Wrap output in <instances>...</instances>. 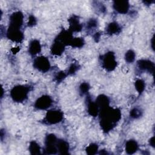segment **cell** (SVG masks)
Returning a JSON list of instances; mask_svg holds the SVG:
<instances>
[{
	"instance_id": "6da1fadb",
	"label": "cell",
	"mask_w": 155,
	"mask_h": 155,
	"mask_svg": "<svg viewBox=\"0 0 155 155\" xmlns=\"http://www.w3.org/2000/svg\"><path fill=\"white\" fill-rule=\"evenodd\" d=\"M121 114L119 110L108 107L101 110V127L105 131H108L114 127L120 119Z\"/></svg>"
},
{
	"instance_id": "7a4b0ae2",
	"label": "cell",
	"mask_w": 155,
	"mask_h": 155,
	"mask_svg": "<svg viewBox=\"0 0 155 155\" xmlns=\"http://www.w3.org/2000/svg\"><path fill=\"white\" fill-rule=\"evenodd\" d=\"M28 88L24 86L19 85L14 87L11 91V96L16 102L24 101L27 95Z\"/></svg>"
},
{
	"instance_id": "3957f363",
	"label": "cell",
	"mask_w": 155,
	"mask_h": 155,
	"mask_svg": "<svg viewBox=\"0 0 155 155\" xmlns=\"http://www.w3.org/2000/svg\"><path fill=\"white\" fill-rule=\"evenodd\" d=\"M63 117V114L61 111L58 110L49 111L44 119L47 124H53L59 122Z\"/></svg>"
},
{
	"instance_id": "277c9868",
	"label": "cell",
	"mask_w": 155,
	"mask_h": 155,
	"mask_svg": "<svg viewBox=\"0 0 155 155\" xmlns=\"http://www.w3.org/2000/svg\"><path fill=\"white\" fill-rule=\"evenodd\" d=\"M57 140L54 135L49 134L47 136L45 139L46 151L49 154L56 153L57 149Z\"/></svg>"
},
{
	"instance_id": "5b68a950",
	"label": "cell",
	"mask_w": 155,
	"mask_h": 155,
	"mask_svg": "<svg viewBox=\"0 0 155 155\" xmlns=\"http://www.w3.org/2000/svg\"><path fill=\"white\" fill-rule=\"evenodd\" d=\"M103 65L105 68L108 71L113 70L116 66V61L113 53H107L103 59Z\"/></svg>"
},
{
	"instance_id": "8992f818",
	"label": "cell",
	"mask_w": 155,
	"mask_h": 155,
	"mask_svg": "<svg viewBox=\"0 0 155 155\" xmlns=\"http://www.w3.org/2000/svg\"><path fill=\"white\" fill-rule=\"evenodd\" d=\"M34 66L39 71L45 72L50 68V63L48 60L43 56L37 58L34 61Z\"/></svg>"
},
{
	"instance_id": "52a82bcc",
	"label": "cell",
	"mask_w": 155,
	"mask_h": 155,
	"mask_svg": "<svg viewBox=\"0 0 155 155\" xmlns=\"http://www.w3.org/2000/svg\"><path fill=\"white\" fill-rule=\"evenodd\" d=\"M7 35L9 39L12 41L19 42L22 39L23 35L18 28L10 27L7 32Z\"/></svg>"
},
{
	"instance_id": "ba28073f",
	"label": "cell",
	"mask_w": 155,
	"mask_h": 155,
	"mask_svg": "<svg viewBox=\"0 0 155 155\" xmlns=\"http://www.w3.org/2000/svg\"><path fill=\"white\" fill-rule=\"evenodd\" d=\"M52 103V100L48 96H42L39 97L35 103V107L39 109H46L48 108Z\"/></svg>"
},
{
	"instance_id": "9c48e42d",
	"label": "cell",
	"mask_w": 155,
	"mask_h": 155,
	"mask_svg": "<svg viewBox=\"0 0 155 155\" xmlns=\"http://www.w3.org/2000/svg\"><path fill=\"white\" fill-rule=\"evenodd\" d=\"M23 15L21 12H15L14 13L10 18V26L19 28L22 24Z\"/></svg>"
},
{
	"instance_id": "30bf717a",
	"label": "cell",
	"mask_w": 155,
	"mask_h": 155,
	"mask_svg": "<svg viewBox=\"0 0 155 155\" xmlns=\"http://www.w3.org/2000/svg\"><path fill=\"white\" fill-rule=\"evenodd\" d=\"M113 7L119 13H126L129 8V4L125 1H117L114 2Z\"/></svg>"
},
{
	"instance_id": "8fae6325",
	"label": "cell",
	"mask_w": 155,
	"mask_h": 155,
	"mask_svg": "<svg viewBox=\"0 0 155 155\" xmlns=\"http://www.w3.org/2000/svg\"><path fill=\"white\" fill-rule=\"evenodd\" d=\"M138 66L141 70L153 73L154 70V64L148 60H140L138 62Z\"/></svg>"
},
{
	"instance_id": "7c38bea8",
	"label": "cell",
	"mask_w": 155,
	"mask_h": 155,
	"mask_svg": "<svg viewBox=\"0 0 155 155\" xmlns=\"http://www.w3.org/2000/svg\"><path fill=\"white\" fill-rule=\"evenodd\" d=\"M96 105L99 108H101V110H103L107 107H108V98L104 96V95H101L97 97V98L96 99Z\"/></svg>"
},
{
	"instance_id": "4fadbf2b",
	"label": "cell",
	"mask_w": 155,
	"mask_h": 155,
	"mask_svg": "<svg viewBox=\"0 0 155 155\" xmlns=\"http://www.w3.org/2000/svg\"><path fill=\"white\" fill-rule=\"evenodd\" d=\"M57 149L61 154H67L69 150L68 144L64 140H59L57 142Z\"/></svg>"
},
{
	"instance_id": "5bb4252c",
	"label": "cell",
	"mask_w": 155,
	"mask_h": 155,
	"mask_svg": "<svg viewBox=\"0 0 155 155\" xmlns=\"http://www.w3.org/2000/svg\"><path fill=\"white\" fill-rule=\"evenodd\" d=\"M41 51V45L39 41L34 40L31 41L29 45V51L31 54H36Z\"/></svg>"
},
{
	"instance_id": "9a60e30c",
	"label": "cell",
	"mask_w": 155,
	"mask_h": 155,
	"mask_svg": "<svg viewBox=\"0 0 155 155\" xmlns=\"http://www.w3.org/2000/svg\"><path fill=\"white\" fill-rule=\"evenodd\" d=\"M137 149V144L136 142V141L130 140L127 142L125 150L127 153L133 154L135 151H136Z\"/></svg>"
},
{
	"instance_id": "2e32d148",
	"label": "cell",
	"mask_w": 155,
	"mask_h": 155,
	"mask_svg": "<svg viewBox=\"0 0 155 155\" xmlns=\"http://www.w3.org/2000/svg\"><path fill=\"white\" fill-rule=\"evenodd\" d=\"M64 44L59 41H57L53 44V48H51L53 54H61L62 52L64 51Z\"/></svg>"
},
{
	"instance_id": "e0dca14e",
	"label": "cell",
	"mask_w": 155,
	"mask_h": 155,
	"mask_svg": "<svg viewBox=\"0 0 155 155\" xmlns=\"http://www.w3.org/2000/svg\"><path fill=\"white\" fill-rule=\"evenodd\" d=\"M120 30L119 26L115 22H112L110 24L107 28V33L109 34H114L117 33Z\"/></svg>"
},
{
	"instance_id": "ac0fdd59",
	"label": "cell",
	"mask_w": 155,
	"mask_h": 155,
	"mask_svg": "<svg viewBox=\"0 0 155 155\" xmlns=\"http://www.w3.org/2000/svg\"><path fill=\"white\" fill-rule=\"evenodd\" d=\"M88 113L93 116H96L98 113V107L96 103L90 102L88 106Z\"/></svg>"
},
{
	"instance_id": "d6986e66",
	"label": "cell",
	"mask_w": 155,
	"mask_h": 155,
	"mask_svg": "<svg viewBox=\"0 0 155 155\" xmlns=\"http://www.w3.org/2000/svg\"><path fill=\"white\" fill-rule=\"evenodd\" d=\"M29 150L31 153L33 154H38L40 153L39 146L35 142L33 141L30 143Z\"/></svg>"
},
{
	"instance_id": "ffe728a7",
	"label": "cell",
	"mask_w": 155,
	"mask_h": 155,
	"mask_svg": "<svg viewBox=\"0 0 155 155\" xmlns=\"http://www.w3.org/2000/svg\"><path fill=\"white\" fill-rule=\"evenodd\" d=\"M70 27L73 31H79L81 28L80 24H79L78 20L74 18H72L70 21Z\"/></svg>"
},
{
	"instance_id": "44dd1931",
	"label": "cell",
	"mask_w": 155,
	"mask_h": 155,
	"mask_svg": "<svg viewBox=\"0 0 155 155\" xmlns=\"http://www.w3.org/2000/svg\"><path fill=\"white\" fill-rule=\"evenodd\" d=\"M135 87L136 90H137V91L140 93L143 91V90H144V87H145V84L143 82V81H142V80H137L136 81L135 83Z\"/></svg>"
},
{
	"instance_id": "7402d4cb",
	"label": "cell",
	"mask_w": 155,
	"mask_h": 155,
	"mask_svg": "<svg viewBox=\"0 0 155 155\" xmlns=\"http://www.w3.org/2000/svg\"><path fill=\"white\" fill-rule=\"evenodd\" d=\"M70 44L72 46L79 47L83 45L84 41L82 38H74V39H72V40Z\"/></svg>"
},
{
	"instance_id": "603a6c76",
	"label": "cell",
	"mask_w": 155,
	"mask_h": 155,
	"mask_svg": "<svg viewBox=\"0 0 155 155\" xmlns=\"http://www.w3.org/2000/svg\"><path fill=\"white\" fill-rule=\"evenodd\" d=\"M135 54L132 50H129L125 54V60L128 62H132L134 60Z\"/></svg>"
},
{
	"instance_id": "cb8c5ba5",
	"label": "cell",
	"mask_w": 155,
	"mask_h": 155,
	"mask_svg": "<svg viewBox=\"0 0 155 155\" xmlns=\"http://www.w3.org/2000/svg\"><path fill=\"white\" fill-rule=\"evenodd\" d=\"M97 148L98 147L96 144H91L87 148L86 151L87 153L89 154H94L96 153Z\"/></svg>"
},
{
	"instance_id": "d4e9b609",
	"label": "cell",
	"mask_w": 155,
	"mask_h": 155,
	"mask_svg": "<svg viewBox=\"0 0 155 155\" xmlns=\"http://www.w3.org/2000/svg\"><path fill=\"white\" fill-rule=\"evenodd\" d=\"M130 114L133 117H137L140 115V111L138 109L134 108L133 110H131Z\"/></svg>"
},
{
	"instance_id": "484cf974",
	"label": "cell",
	"mask_w": 155,
	"mask_h": 155,
	"mask_svg": "<svg viewBox=\"0 0 155 155\" xmlns=\"http://www.w3.org/2000/svg\"><path fill=\"white\" fill-rule=\"evenodd\" d=\"M88 88H89V87H88V84H86V83H84V84H82L81 85V90L82 92L85 93L87 91H88Z\"/></svg>"
},
{
	"instance_id": "4316f807",
	"label": "cell",
	"mask_w": 155,
	"mask_h": 155,
	"mask_svg": "<svg viewBox=\"0 0 155 155\" xmlns=\"http://www.w3.org/2000/svg\"><path fill=\"white\" fill-rule=\"evenodd\" d=\"M35 23V18L32 16H30V19H29V22H28V25H33Z\"/></svg>"
},
{
	"instance_id": "83f0119b",
	"label": "cell",
	"mask_w": 155,
	"mask_h": 155,
	"mask_svg": "<svg viewBox=\"0 0 155 155\" xmlns=\"http://www.w3.org/2000/svg\"><path fill=\"white\" fill-rule=\"evenodd\" d=\"M154 137H153L151 139H150V144L153 146V147H154Z\"/></svg>"
}]
</instances>
